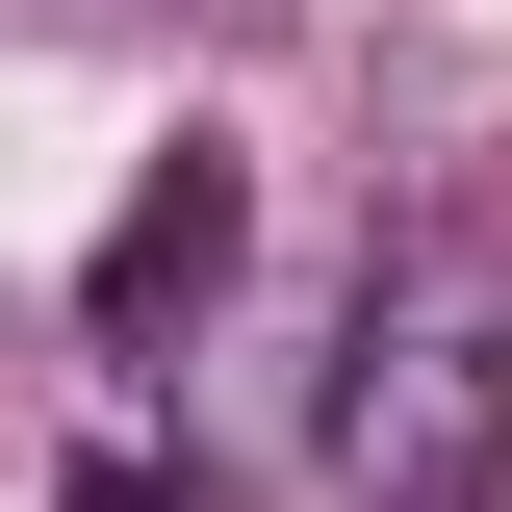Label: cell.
I'll use <instances>...</instances> for the list:
<instances>
[{
  "label": "cell",
  "mask_w": 512,
  "mask_h": 512,
  "mask_svg": "<svg viewBox=\"0 0 512 512\" xmlns=\"http://www.w3.org/2000/svg\"><path fill=\"white\" fill-rule=\"evenodd\" d=\"M333 487L359 512H487L512 487V256H410L333 384Z\"/></svg>",
  "instance_id": "6da1fadb"
},
{
  "label": "cell",
  "mask_w": 512,
  "mask_h": 512,
  "mask_svg": "<svg viewBox=\"0 0 512 512\" xmlns=\"http://www.w3.org/2000/svg\"><path fill=\"white\" fill-rule=\"evenodd\" d=\"M52 512H180V487H154V461H128V436H103V461H77V487H52Z\"/></svg>",
  "instance_id": "3957f363"
},
{
  "label": "cell",
  "mask_w": 512,
  "mask_h": 512,
  "mask_svg": "<svg viewBox=\"0 0 512 512\" xmlns=\"http://www.w3.org/2000/svg\"><path fill=\"white\" fill-rule=\"evenodd\" d=\"M231 256H256V180H231V154H154V180L103 205V256H77V333H103V359H154V333L231 308Z\"/></svg>",
  "instance_id": "7a4b0ae2"
}]
</instances>
